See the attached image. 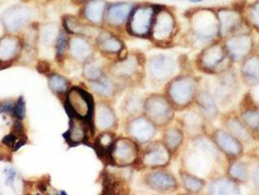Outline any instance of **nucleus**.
Instances as JSON below:
<instances>
[{"label":"nucleus","mask_w":259,"mask_h":195,"mask_svg":"<svg viewBox=\"0 0 259 195\" xmlns=\"http://www.w3.org/2000/svg\"><path fill=\"white\" fill-rule=\"evenodd\" d=\"M226 126L230 134L234 136L236 139L241 141H248L250 139L249 131L247 130L245 124L241 121H239L236 118H230L227 120Z\"/></svg>","instance_id":"nucleus-31"},{"label":"nucleus","mask_w":259,"mask_h":195,"mask_svg":"<svg viewBox=\"0 0 259 195\" xmlns=\"http://www.w3.org/2000/svg\"><path fill=\"white\" fill-rule=\"evenodd\" d=\"M37 70L41 73H48L50 70V65L45 61L40 62L37 65Z\"/></svg>","instance_id":"nucleus-47"},{"label":"nucleus","mask_w":259,"mask_h":195,"mask_svg":"<svg viewBox=\"0 0 259 195\" xmlns=\"http://www.w3.org/2000/svg\"><path fill=\"white\" fill-rule=\"evenodd\" d=\"M182 121L185 129L190 134L196 133L202 128V119L196 112H188L183 116Z\"/></svg>","instance_id":"nucleus-36"},{"label":"nucleus","mask_w":259,"mask_h":195,"mask_svg":"<svg viewBox=\"0 0 259 195\" xmlns=\"http://www.w3.org/2000/svg\"><path fill=\"white\" fill-rule=\"evenodd\" d=\"M110 156L111 161L118 166H128L134 164L138 160L139 148L132 140L120 138L114 142Z\"/></svg>","instance_id":"nucleus-8"},{"label":"nucleus","mask_w":259,"mask_h":195,"mask_svg":"<svg viewBox=\"0 0 259 195\" xmlns=\"http://www.w3.org/2000/svg\"><path fill=\"white\" fill-rule=\"evenodd\" d=\"M13 114L17 119H24L26 116V104L23 97H20L19 100L15 103Z\"/></svg>","instance_id":"nucleus-43"},{"label":"nucleus","mask_w":259,"mask_h":195,"mask_svg":"<svg viewBox=\"0 0 259 195\" xmlns=\"http://www.w3.org/2000/svg\"><path fill=\"white\" fill-rule=\"evenodd\" d=\"M142 103L138 99H132L126 104V108L130 113H135L142 108Z\"/></svg>","instance_id":"nucleus-44"},{"label":"nucleus","mask_w":259,"mask_h":195,"mask_svg":"<svg viewBox=\"0 0 259 195\" xmlns=\"http://www.w3.org/2000/svg\"><path fill=\"white\" fill-rule=\"evenodd\" d=\"M190 24L195 35L199 38L208 40L220 33L218 15L208 9L196 11L191 17Z\"/></svg>","instance_id":"nucleus-1"},{"label":"nucleus","mask_w":259,"mask_h":195,"mask_svg":"<svg viewBox=\"0 0 259 195\" xmlns=\"http://www.w3.org/2000/svg\"><path fill=\"white\" fill-rule=\"evenodd\" d=\"M68 115H69V129L64 135L66 141L72 145L85 143L87 138V132H88L86 118L77 116L71 112H68Z\"/></svg>","instance_id":"nucleus-15"},{"label":"nucleus","mask_w":259,"mask_h":195,"mask_svg":"<svg viewBox=\"0 0 259 195\" xmlns=\"http://www.w3.org/2000/svg\"><path fill=\"white\" fill-rule=\"evenodd\" d=\"M183 135L182 132L177 128H170L164 134V144L168 150H177L182 143Z\"/></svg>","instance_id":"nucleus-34"},{"label":"nucleus","mask_w":259,"mask_h":195,"mask_svg":"<svg viewBox=\"0 0 259 195\" xmlns=\"http://www.w3.org/2000/svg\"><path fill=\"white\" fill-rule=\"evenodd\" d=\"M15 103L12 101H5L0 104V113L13 114Z\"/></svg>","instance_id":"nucleus-45"},{"label":"nucleus","mask_w":259,"mask_h":195,"mask_svg":"<svg viewBox=\"0 0 259 195\" xmlns=\"http://www.w3.org/2000/svg\"><path fill=\"white\" fill-rule=\"evenodd\" d=\"M228 56L233 61L245 60L252 49V38L248 34L233 35L227 40L225 45Z\"/></svg>","instance_id":"nucleus-12"},{"label":"nucleus","mask_w":259,"mask_h":195,"mask_svg":"<svg viewBox=\"0 0 259 195\" xmlns=\"http://www.w3.org/2000/svg\"><path fill=\"white\" fill-rule=\"evenodd\" d=\"M182 182L186 190L190 192H199L205 185V182L201 180L199 177L190 174H183L182 175Z\"/></svg>","instance_id":"nucleus-35"},{"label":"nucleus","mask_w":259,"mask_h":195,"mask_svg":"<svg viewBox=\"0 0 259 195\" xmlns=\"http://www.w3.org/2000/svg\"><path fill=\"white\" fill-rule=\"evenodd\" d=\"M217 15L220 23V34L222 36H227L242 24V16L238 11L222 9Z\"/></svg>","instance_id":"nucleus-21"},{"label":"nucleus","mask_w":259,"mask_h":195,"mask_svg":"<svg viewBox=\"0 0 259 195\" xmlns=\"http://www.w3.org/2000/svg\"><path fill=\"white\" fill-rule=\"evenodd\" d=\"M5 173L7 175V180H6V184L12 186L13 184L14 180L16 178V172L13 169H6Z\"/></svg>","instance_id":"nucleus-46"},{"label":"nucleus","mask_w":259,"mask_h":195,"mask_svg":"<svg viewBox=\"0 0 259 195\" xmlns=\"http://www.w3.org/2000/svg\"><path fill=\"white\" fill-rule=\"evenodd\" d=\"M208 192L211 194H236L239 192V187L232 180L218 179L209 184Z\"/></svg>","instance_id":"nucleus-28"},{"label":"nucleus","mask_w":259,"mask_h":195,"mask_svg":"<svg viewBox=\"0 0 259 195\" xmlns=\"http://www.w3.org/2000/svg\"><path fill=\"white\" fill-rule=\"evenodd\" d=\"M169 150L164 143H156L148 146L143 156V164L146 167H164L169 162Z\"/></svg>","instance_id":"nucleus-13"},{"label":"nucleus","mask_w":259,"mask_h":195,"mask_svg":"<svg viewBox=\"0 0 259 195\" xmlns=\"http://www.w3.org/2000/svg\"><path fill=\"white\" fill-rule=\"evenodd\" d=\"M242 122L247 130L259 133V109L254 107L246 108L242 112Z\"/></svg>","instance_id":"nucleus-32"},{"label":"nucleus","mask_w":259,"mask_h":195,"mask_svg":"<svg viewBox=\"0 0 259 195\" xmlns=\"http://www.w3.org/2000/svg\"><path fill=\"white\" fill-rule=\"evenodd\" d=\"M176 27L174 14L165 7L158 6L156 11L151 34L159 42H165L171 37Z\"/></svg>","instance_id":"nucleus-6"},{"label":"nucleus","mask_w":259,"mask_h":195,"mask_svg":"<svg viewBox=\"0 0 259 195\" xmlns=\"http://www.w3.org/2000/svg\"><path fill=\"white\" fill-rule=\"evenodd\" d=\"M130 136L140 143L150 141L155 135V126L148 118L138 117L130 122L128 126Z\"/></svg>","instance_id":"nucleus-14"},{"label":"nucleus","mask_w":259,"mask_h":195,"mask_svg":"<svg viewBox=\"0 0 259 195\" xmlns=\"http://www.w3.org/2000/svg\"><path fill=\"white\" fill-rule=\"evenodd\" d=\"M214 141L218 146L227 155L236 157L242 153L243 148L241 143L230 133L222 130L217 131L214 134Z\"/></svg>","instance_id":"nucleus-20"},{"label":"nucleus","mask_w":259,"mask_h":195,"mask_svg":"<svg viewBox=\"0 0 259 195\" xmlns=\"http://www.w3.org/2000/svg\"><path fill=\"white\" fill-rule=\"evenodd\" d=\"M144 110L147 118L157 125H166L174 117L171 104L166 98L158 95H153L145 101Z\"/></svg>","instance_id":"nucleus-5"},{"label":"nucleus","mask_w":259,"mask_h":195,"mask_svg":"<svg viewBox=\"0 0 259 195\" xmlns=\"http://www.w3.org/2000/svg\"><path fill=\"white\" fill-rule=\"evenodd\" d=\"M145 182L147 185L155 190L166 191L177 187L178 182L175 177L168 172L156 171L146 176Z\"/></svg>","instance_id":"nucleus-17"},{"label":"nucleus","mask_w":259,"mask_h":195,"mask_svg":"<svg viewBox=\"0 0 259 195\" xmlns=\"http://www.w3.org/2000/svg\"><path fill=\"white\" fill-rule=\"evenodd\" d=\"M68 47L71 56L80 63L87 62L93 54L91 45L85 39L77 36L70 39Z\"/></svg>","instance_id":"nucleus-22"},{"label":"nucleus","mask_w":259,"mask_h":195,"mask_svg":"<svg viewBox=\"0 0 259 195\" xmlns=\"http://www.w3.org/2000/svg\"><path fill=\"white\" fill-rule=\"evenodd\" d=\"M116 117L113 109L107 104H99L96 111V124L102 130H108L114 126Z\"/></svg>","instance_id":"nucleus-23"},{"label":"nucleus","mask_w":259,"mask_h":195,"mask_svg":"<svg viewBox=\"0 0 259 195\" xmlns=\"http://www.w3.org/2000/svg\"><path fill=\"white\" fill-rule=\"evenodd\" d=\"M105 8L104 0H92L84 7V16L93 24H101L104 20Z\"/></svg>","instance_id":"nucleus-24"},{"label":"nucleus","mask_w":259,"mask_h":195,"mask_svg":"<svg viewBox=\"0 0 259 195\" xmlns=\"http://www.w3.org/2000/svg\"><path fill=\"white\" fill-rule=\"evenodd\" d=\"M170 103L178 107H185L192 103L197 96L196 81L189 76H182L174 80L168 90Z\"/></svg>","instance_id":"nucleus-3"},{"label":"nucleus","mask_w":259,"mask_h":195,"mask_svg":"<svg viewBox=\"0 0 259 195\" xmlns=\"http://www.w3.org/2000/svg\"><path fill=\"white\" fill-rule=\"evenodd\" d=\"M241 71L244 80L247 84L254 86L259 83V57L246 59Z\"/></svg>","instance_id":"nucleus-26"},{"label":"nucleus","mask_w":259,"mask_h":195,"mask_svg":"<svg viewBox=\"0 0 259 195\" xmlns=\"http://www.w3.org/2000/svg\"><path fill=\"white\" fill-rule=\"evenodd\" d=\"M64 25L65 28L68 30V32L73 34H84L85 32V26H82L77 21L76 18L72 16H66L64 20Z\"/></svg>","instance_id":"nucleus-40"},{"label":"nucleus","mask_w":259,"mask_h":195,"mask_svg":"<svg viewBox=\"0 0 259 195\" xmlns=\"http://www.w3.org/2000/svg\"><path fill=\"white\" fill-rule=\"evenodd\" d=\"M156 5H140L133 9L129 18V30L133 35L146 36L151 32Z\"/></svg>","instance_id":"nucleus-2"},{"label":"nucleus","mask_w":259,"mask_h":195,"mask_svg":"<svg viewBox=\"0 0 259 195\" xmlns=\"http://www.w3.org/2000/svg\"><path fill=\"white\" fill-rule=\"evenodd\" d=\"M84 75L91 81L99 79L103 75V70L100 64L96 60H93L90 58L87 62H85Z\"/></svg>","instance_id":"nucleus-37"},{"label":"nucleus","mask_w":259,"mask_h":195,"mask_svg":"<svg viewBox=\"0 0 259 195\" xmlns=\"http://www.w3.org/2000/svg\"><path fill=\"white\" fill-rule=\"evenodd\" d=\"M211 159H213L211 156L197 148V150L188 154L186 161L189 170L198 177L206 176L210 172L212 166Z\"/></svg>","instance_id":"nucleus-16"},{"label":"nucleus","mask_w":259,"mask_h":195,"mask_svg":"<svg viewBox=\"0 0 259 195\" xmlns=\"http://www.w3.org/2000/svg\"><path fill=\"white\" fill-rule=\"evenodd\" d=\"M67 112H71L82 118H90L93 111V100L87 92L73 87L67 94Z\"/></svg>","instance_id":"nucleus-7"},{"label":"nucleus","mask_w":259,"mask_h":195,"mask_svg":"<svg viewBox=\"0 0 259 195\" xmlns=\"http://www.w3.org/2000/svg\"><path fill=\"white\" fill-rule=\"evenodd\" d=\"M228 173L234 181H237V182H245L248 176L246 165L241 162L233 163L229 167Z\"/></svg>","instance_id":"nucleus-38"},{"label":"nucleus","mask_w":259,"mask_h":195,"mask_svg":"<svg viewBox=\"0 0 259 195\" xmlns=\"http://www.w3.org/2000/svg\"><path fill=\"white\" fill-rule=\"evenodd\" d=\"M49 86L53 92L57 94H64L68 87L67 80L59 74H52L49 77Z\"/></svg>","instance_id":"nucleus-39"},{"label":"nucleus","mask_w":259,"mask_h":195,"mask_svg":"<svg viewBox=\"0 0 259 195\" xmlns=\"http://www.w3.org/2000/svg\"><path fill=\"white\" fill-rule=\"evenodd\" d=\"M100 49L105 53L115 54L123 51V43L108 32H103L98 37Z\"/></svg>","instance_id":"nucleus-29"},{"label":"nucleus","mask_w":259,"mask_h":195,"mask_svg":"<svg viewBox=\"0 0 259 195\" xmlns=\"http://www.w3.org/2000/svg\"><path fill=\"white\" fill-rule=\"evenodd\" d=\"M134 8V4L130 2L111 4L106 12L107 23L113 26H122L129 19Z\"/></svg>","instance_id":"nucleus-18"},{"label":"nucleus","mask_w":259,"mask_h":195,"mask_svg":"<svg viewBox=\"0 0 259 195\" xmlns=\"http://www.w3.org/2000/svg\"><path fill=\"white\" fill-rule=\"evenodd\" d=\"M68 46V41H67V36L65 34V31H60L59 36L56 41V49H57V58L61 59L65 55L66 47Z\"/></svg>","instance_id":"nucleus-41"},{"label":"nucleus","mask_w":259,"mask_h":195,"mask_svg":"<svg viewBox=\"0 0 259 195\" xmlns=\"http://www.w3.org/2000/svg\"><path fill=\"white\" fill-rule=\"evenodd\" d=\"M59 33L60 31L57 24H46L40 30V41L45 46H51L55 41H57Z\"/></svg>","instance_id":"nucleus-33"},{"label":"nucleus","mask_w":259,"mask_h":195,"mask_svg":"<svg viewBox=\"0 0 259 195\" xmlns=\"http://www.w3.org/2000/svg\"><path fill=\"white\" fill-rule=\"evenodd\" d=\"M197 103L199 105V108L201 109L202 113L205 116L213 119L218 115L219 109L217 106V103L209 92L202 91L199 93L197 96Z\"/></svg>","instance_id":"nucleus-25"},{"label":"nucleus","mask_w":259,"mask_h":195,"mask_svg":"<svg viewBox=\"0 0 259 195\" xmlns=\"http://www.w3.org/2000/svg\"><path fill=\"white\" fill-rule=\"evenodd\" d=\"M247 14L251 25L259 29V1L249 6Z\"/></svg>","instance_id":"nucleus-42"},{"label":"nucleus","mask_w":259,"mask_h":195,"mask_svg":"<svg viewBox=\"0 0 259 195\" xmlns=\"http://www.w3.org/2000/svg\"><path fill=\"white\" fill-rule=\"evenodd\" d=\"M92 89L97 94L103 96V97H111L115 92V86L113 82L104 74L91 82Z\"/></svg>","instance_id":"nucleus-30"},{"label":"nucleus","mask_w":259,"mask_h":195,"mask_svg":"<svg viewBox=\"0 0 259 195\" xmlns=\"http://www.w3.org/2000/svg\"><path fill=\"white\" fill-rule=\"evenodd\" d=\"M253 182L259 190V165L253 172Z\"/></svg>","instance_id":"nucleus-48"},{"label":"nucleus","mask_w":259,"mask_h":195,"mask_svg":"<svg viewBox=\"0 0 259 195\" xmlns=\"http://www.w3.org/2000/svg\"><path fill=\"white\" fill-rule=\"evenodd\" d=\"M139 62L134 57H128L117 63L112 68L113 74L120 78H128L137 73Z\"/></svg>","instance_id":"nucleus-27"},{"label":"nucleus","mask_w":259,"mask_h":195,"mask_svg":"<svg viewBox=\"0 0 259 195\" xmlns=\"http://www.w3.org/2000/svg\"><path fill=\"white\" fill-rule=\"evenodd\" d=\"M254 86H255V88H254V90L252 91V97H253V99L259 104V83H257V84L254 85Z\"/></svg>","instance_id":"nucleus-49"},{"label":"nucleus","mask_w":259,"mask_h":195,"mask_svg":"<svg viewBox=\"0 0 259 195\" xmlns=\"http://www.w3.org/2000/svg\"><path fill=\"white\" fill-rule=\"evenodd\" d=\"M22 51L21 40L17 36L5 35L0 39V63L9 64Z\"/></svg>","instance_id":"nucleus-19"},{"label":"nucleus","mask_w":259,"mask_h":195,"mask_svg":"<svg viewBox=\"0 0 259 195\" xmlns=\"http://www.w3.org/2000/svg\"><path fill=\"white\" fill-rule=\"evenodd\" d=\"M31 18V10L25 5H16L7 9L1 17L4 27L11 32L20 30Z\"/></svg>","instance_id":"nucleus-11"},{"label":"nucleus","mask_w":259,"mask_h":195,"mask_svg":"<svg viewBox=\"0 0 259 195\" xmlns=\"http://www.w3.org/2000/svg\"><path fill=\"white\" fill-rule=\"evenodd\" d=\"M239 92V83L232 72L222 73L212 83L211 96L217 104L228 105L233 102Z\"/></svg>","instance_id":"nucleus-4"},{"label":"nucleus","mask_w":259,"mask_h":195,"mask_svg":"<svg viewBox=\"0 0 259 195\" xmlns=\"http://www.w3.org/2000/svg\"><path fill=\"white\" fill-rule=\"evenodd\" d=\"M229 58L226 48L219 43H214L206 48L199 57V64L201 67L209 72H215L222 69ZM223 70V69H222Z\"/></svg>","instance_id":"nucleus-9"},{"label":"nucleus","mask_w":259,"mask_h":195,"mask_svg":"<svg viewBox=\"0 0 259 195\" xmlns=\"http://www.w3.org/2000/svg\"><path fill=\"white\" fill-rule=\"evenodd\" d=\"M79 2H85V1H87V0H77Z\"/></svg>","instance_id":"nucleus-50"},{"label":"nucleus","mask_w":259,"mask_h":195,"mask_svg":"<svg viewBox=\"0 0 259 195\" xmlns=\"http://www.w3.org/2000/svg\"><path fill=\"white\" fill-rule=\"evenodd\" d=\"M149 73L158 82H165L177 72L178 64L176 60L168 55H157L149 62Z\"/></svg>","instance_id":"nucleus-10"}]
</instances>
